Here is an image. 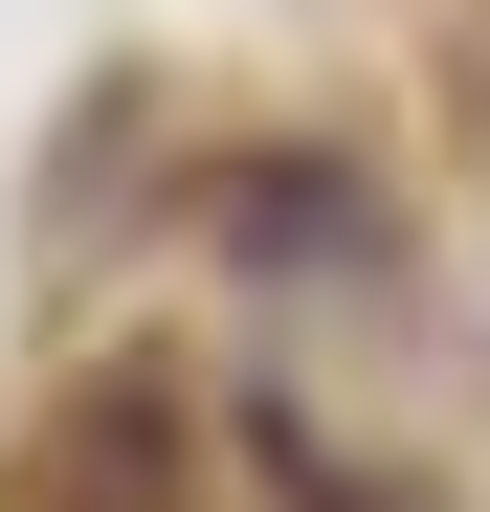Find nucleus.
<instances>
[{"label": "nucleus", "instance_id": "nucleus-1", "mask_svg": "<svg viewBox=\"0 0 490 512\" xmlns=\"http://www.w3.org/2000/svg\"><path fill=\"white\" fill-rule=\"evenodd\" d=\"M45 512H201V490H179V401H156V379H112V401L45 446Z\"/></svg>", "mask_w": 490, "mask_h": 512}, {"label": "nucleus", "instance_id": "nucleus-2", "mask_svg": "<svg viewBox=\"0 0 490 512\" xmlns=\"http://www.w3.org/2000/svg\"><path fill=\"white\" fill-rule=\"evenodd\" d=\"M245 245L268 268H357V179H245Z\"/></svg>", "mask_w": 490, "mask_h": 512}]
</instances>
